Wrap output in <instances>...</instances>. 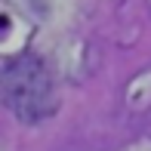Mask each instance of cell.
<instances>
[{"instance_id": "cell-1", "label": "cell", "mask_w": 151, "mask_h": 151, "mask_svg": "<svg viewBox=\"0 0 151 151\" xmlns=\"http://www.w3.org/2000/svg\"><path fill=\"white\" fill-rule=\"evenodd\" d=\"M0 93L6 105L25 120H40L52 111L56 96L46 65L37 56H19L0 74Z\"/></svg>"}]
</instances>
